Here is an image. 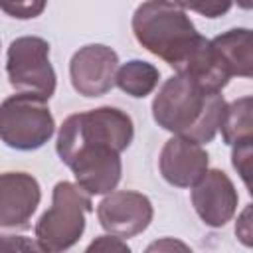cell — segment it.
I'll list each match as a JSON object with an SVG mask.
<instances>
[{"label": "cell", "instance_id": "obj_17", "mask_svg": "<svg viewBox=\"0 0 253 253\" xmlns=\"http://www.w3.org/2000/svg\"><path fill=\"white\" fill-rule=\"evenodd\" d=\"M43 8H45V2H16V4L0 2V10L8 12L12 18H20V20L40 16L43 12Z\"/></svg>", "mask_w": 253, "mask_h": 253}, {"label": "cell", "instance_id": "obj_15", "mask_svg": "<svg viewBox=\"0 0 253 253\" xmlns=\"http://www.w3.org/2000/svg\"><path fill=\"white\" fill-rule=\"evenodd\" d=\"M0 253H47L38 239L0 233Z\"/></svg>", "mask_w": 253, "mask_h": 253}, {"label": "cell", "instance_id": "obj_14", "mask_svg": "<svg viewBox=\"0 0 253 253\" xmlns=\"http://www.w3.org/2000/svg\"><path fill=\"white\" fill-rule=\"evenodd\" d=\"M158 79H160V71L152 63L142 59H130L117 69L115 85L126 95L140 99L154 91Z\"/></svg>", "mask_w": 253, "mask_h": 253}, {"label": "cell", "instance_id": "obj_6", "mask_svg": "<svg viewBox=\"0 0 253 253\" xmlns=\"http://www.w3.org/2000/svg\"><path fill=\"white\" fill-rule=\"evenodd\" d=\"M6 73L10 85L22 95L47 103L55 93V71L49 61V43L43 38H16L6 53Z\"/></svg>", "mask_w": 253, "mask_h": 253}, {"label": "cell", "instance_id": "obj_12", "mask_svg": "<svg viewBox=\"0 0 253 253\" xmlns=\"http://www.w3.org/2000/svg\"><path fill=\"white\" fill-rule=\"evenodd\" d=\"M211 53L221 67V71L231 79L233 75L251 77L253 75V55H251V32L247 28L229 30L213 40H210Z\"/></svg>", "mask_w": 253, "mask_h": 253}, {"label": "cell", "instance_id": "obj_1", "mask_svg": "<svg viewBox=\"0 0 253 253\" xmlns=\"http://www.w3.org/2000/svg\"><path fill=\"white\" fill-rule=\"evenodd\" d=\"M132 119L115 107H99L69 115L57 134V154L73 172L77 186L89 196L117 188L121 152L132 142Z\"/></svg>", "mask_w": 253, "mask_h": 253}, {"label": "cell", "instance_id": "obj_8", "mask_svg": "<svg viewBox=\"0 0 253 253\" xmlns=\"http://www.w3.org/2000/svg\"><path fill=\"white\" fill-rule=\"evenodd\" d=\"M119 69L117 53L103 43H89L77 49L69 61L73 89L83 97H101L115 87Z\"/></svg>", "mask_w": 253, "mask_h": 253}, {"label": "cell", "instance_id": "obj_9", "mask_svg": "<svg viewBox=\"0 0 253 253\" xmlns=\"http://www.w3.org/2000/svg\"><path fill=\"white\" fill-rule=\"evenodd\" d=\"M237 190L221 170H208L192 186V204L200 219L210 227H223L237 210Z\"/></svg>", "mask_w": 253, "mask_h": 253}, {"label": "cell", "instance_id": "obj_13", "mask_svg": "<svg viewBox=\"0 0 253 253\" xmlns=\"http://www.w3.org/2000/svg\"><path fill=\"white\" fill-rule=\"evenodd\" d=\"M251 111H253V99L249 95L225 105V111L219 123V130L225 144L237 146L243 142H253Z\"/></svg>", "mask_w": 253, "mask_h": 253}, {"label": "cell", "instance_id": "obj_11", "mask_svg": "<svg viewBox=\"0 0 253 253\" xmlns=\"http://www.w3.org/2000/svg\"><path fill=\"white\" fill-rule=\"evenodd\" d=\"M208 162L210 158L202 144L182 136H172L166 140L158 158L162 178L178 188L194 186L208 172Z\"/></svg>", "mask_w": 253, "mask_h": 253}, {"label": "cell", "instance_id": "obj_4", "mask_svg": "<svg viewBox=\"0 0 253 253\" xmlns=\"http://www.w3.org/2000/svg\"><path fill=\"white\" fill-rule=\"evenodd\" d=\"M93 210L91 196L77 184L57 182L51 194V206L36 223L38 243L47 253L71 249L85 231V217Z\"/></svg>", "mask_w": 253, "mask_h": 253}, {"label": "cell", "instance_id": "obj_3", "mask_svg": "<svg viewBox=\"0 0 253 253\" xmlns=\"http://www.w3.org/2000/svg\"><path fill=\"white\" fill-rule=\"evenodd\" d=\"M223 111L225 99L219 91H210L182 75L166 79L152 101V117L158 126L198 144L213 140Z\"/></svg>", "mask_w": 253, "mask_h": 253}, {"label": "cell", "instance_id": "obj_19", "mask_svg": "<svg viewBox=\"0 0 253 253\" xmlns=\"http://www.w3.org/2000/svg\"><path fill=\"white\" fill-rule=\"evenodd\" d=\"M144 253H194V251L190 249V245H186L176 237H162L152 241L144 249Z\"/></svg>", "mask_w": 253, "mask_h": 253}, {"label": "cell", "instance_id": "obj_18", "mask_svg": "<svg viewBox=\"0 0 253 253\" xmlns=\"http://www.w3.org/2000/svg\"><path fill=\"white\" fill-rule=\"evenodd\" d=\"M231 158H233V168L239 172V176L243 178L245 186L249 188V170H251V142H243V144H237L233 146V152H231Z\"/></svg>", "mask_w": 253, "mask_h": 253}, {"label": "cell", "instance_id": "obj_20", "mask_svg": "<svg viewBox=\"0 0 253 253\" xmlns=\"http://www.w3.org/2000/svg\"><path fill=\"white\" fill-rule=\"evenodd\" d=\"M184 10H194V12H200V14H206L208 18H217L221 14H225L231 4H206V6H188V4H182Z\"/></svg>", "mask_w": 253, "mask_h": 253}, {"label": "cell", "instance_id": "obj_2", "mask_svg": "<svg viewBox=\"0 0 253 253\" xmlns=\"http://www.w3.org/2000/svg\"><path fill=\"white\" fill-rule=\"evenodd\" d=\"M132 32L136 42L176 69V75L219 93L227 85L229 77L215 63L210 40L198 34L182 4L142 2L132 16Z\"/></svg>", "mask_w": 253, "mask_h": 253}, {"label": "cell", "instance_id": "obj_5", "mask_svg": "<svg viewBox=\"0 0 253 253\" xmlns=\"http://www.w3.org/2000/svg\"><path fill=\"white\" fill-rule=\"evenodd\" d=\"M55 121L45 101L12 95L0 103V140L16 150L42 148L53 134Z\"/></svg>", "mask_w": 253, "mask_h": 253}, {"label": "cell", "instance_id": "obj_7", "mask_svg": "<svg viewBox=\"0 0 253 253\" xmlns=\"http://www.w3.org/2000/svg\"><path fill=\"white\" fill-rule=\"evenodd\" d=\"M154 210L150 200L132 190L111 192L97 208V217L101 227L119 239H128L142 233L152 221Z\"/></svg>", "mask_w": 253, "mask_h": 253}, {"label": "cell", "instance_id": "obj_10", "mask_svg": "<svg viewBox=\"0 0 253 253\" xmlns=\"http://www.w3.org/2000/svg\"><path fill=\"white\" fill-rule=\"evenodd\" d=\"M40 200V184L32 174H0V227H28Z\"/></svg>", "mask_w": 253, "mask_h": 253}, {"label": "cell", "instance_id": "obj_16", "mask_svg": "<svg viewBox=\"0 0 253 253\" xmlns=\"http://www.w3.org/2000/svg\"><path fill=\"white\" fill-rule=\"evenodd\" d=\"M85 253H132V251L123 239L113 235H101L89 243Z\"/></svg>", "mask_w": 253, "mask_h": 253}]
</instances>
